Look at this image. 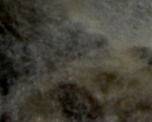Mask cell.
I'll list each match as a JSON object with an SVG mask.
<instances>
[{
  "instance_id": "1",
  "label": "cell",
  "mask_w": 152,
  "mask_h": 122,
  "mask_svg": "<svg viewBox=\"0 0 152 122\" xmlns=\"http://www.w3.org/2000/svg\"><path fill=\"white\" fill-rule=\"evenodd\" d=\"M61 112L71 120L91 121L101 114L99 104L84 89L74 85H62L57 90Z\"/></svg>"
}]
</instances>
